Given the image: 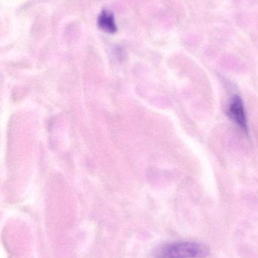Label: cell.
<instances>
[{"label": "cell", "instance_id": "1", "mask_svg": "<svg viewBox=\"0 0 258 258\" xmlns=\"http://www.w3.org/2000/svg\"><path fill=\"white\" fill-rule=\"evenodd\" d=\"M207 247L195 242H181L161 247L154 258H204L209 255Z\"/></svg>", "mask_w": 258, "mask_h": 258}, {"label": "cell", "instance_id": "2", "mask_svg": "<svg viewBox=\"0 0 258 258\" xmlns=\"http://www.w3.org/2000/svg\"><path fill=\"white\" fill-rule=\"evenodd\" d=\"M228 115L230 119L238 125L243 132H248L246 114L243 101L239 95H236L232 98L228 109Z\"/></svg>", "mask_w": 258, "mask_h": 258}, {"label": "cell", "instance_id": "3", "mask_svg": "<svg viewBox=\"0 0 258 258\" xmlns=\"http://www.w3.org/2000/svg\"><path fill=\"white\" fill-rule=\"evenodd\" d=\"M98 25L101 30L106 33L113 34L116 33L117 26L115 16L111 11L103 10L98 19Z\"/></svg>", "mask_w": 258, "mask_h": 258}]
</instances>
